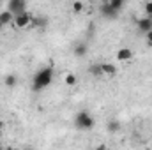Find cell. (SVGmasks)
<instances>
[{
  "label": "cell",
  "mask_w": 152,
  "mask_h": 150,
  "mask_svg": "<svg viewBox=\"0 0 152 150\" xmlns=\"http://www.w3.org/2000/svg\"><path fill=\"white\" fill-rule=\"evenodd\" d=\"M53 81V69L51 67H42L41 71L36 73L32 79V90L34 92H42L46 87H50Z\"/></svg>",
  "instance_id": "obj_1"
},
{
  "label": "cell",
  "mask_w": 152,
  "mask_h": 150,
  "mask_svg": "<svg viewBox=\"0 0 152 150\" xmlns=\"http://www.w3.org/2000/svg\"><path fill=\"white\" fill-rule=\"evenodd\" d=\"M75 125H76V129H80V131H92L94 125H96V120H94V117L88 111L81 110V111L76 113Z\"/></svg>",
  "instance_id": "obj_2"
},
{
  "label": "cell",
  "mask_w": 152,
  "mask_h": 150,
  "mask_svg": "<svg viewBox=\"0 0 152 150\" xmlns=\"http://www.w3.org/2000/svg\"><path fill=\"white\" fill-rule=\"evenodd\" d=\"M32 14L28 12V11H25V12H21V14H16L14 16V20H12V25L16 27V28H27V27H30L32 25Z\"/></svg>",
  "instance_id": "obj_3"
},
{
  "label": "cell",
  "mask_w": 152,
  "mask_h": 150,
  "mask_svg": "<svg viewBox=\"0 0 152 150\" xmlns=\"http://www.w3.org/2000/svg\"><path fill=\"white\" fill-rule=\"evenodd\" d=\"M7 11H9L12 16L21 14V12L27 11V2H25V0H9V2H7Z\"/></svg>",
  "instance_id": "obj_4"
},
{
  "label": "cell",
  "mask_w": 152,
  "mask_h": 150,
  "mask_svg": "<svg viewBox=\"0 0 152 150\" xmlns=\"http://www.w3.org/2000/svg\"><path fill=\"white\" fill-rule=\"evenodd\" d=\"M133 57H134V53H133L131 48H120L117 51V60L118 62H129V60H133Z\"/></svg>",
  "instance_id": "obj_5"
},
{
  "label": "cell",
  "mask_w": 152,
  "mask_h": 150,
  "mask_svg": "<svg viewBox=\"0 0 152 150\" xmlns=\"http://www.w3.org/2000/svg\"><path fill=\"white\" fill-rule=\"evenodd\" d=\"M136 27H138L140 32L147 34V32H151L152 30V20L149 18V16H143V18H140V20L136 21Z\"/></svg>",
  "instance_id": "obj_6"
},
{
  "label": "cell",
  "mask_w": 152,
  "mask_h": 150,
  "mask_svg": "<svg viewBox=\"0 0 152 150\" xmlns=\"http://www.w3.org/2000/svg\"><path fill=\"white\" fill-rule=\"evenodd\" d=\"M99 11H101V14L104 16V18H108V20H115L117 18V11H113L112 7H110V4L108 2H103L101 5H99Z\"/></svg>",
  "instance_id": "obj_7"
},
{
  "label": "cell",
  "mask_w": 152,
  "mask_h": 150,
  "mask_svg": "<svg viewBox=\"0 0 152 150\" xmlns=\"http://www.w3.org/2000/svg\"><path fill=\"white\" fill-rule=\"evenodd\" d=\"M87 51H88V46H87L85 42H76L75 50H73V53H75L76 58H83V57H87Z\"/></svg>",
  "instance_id": "obj_8"
},
{
  "label": "cell",
  "mask_w": 152,
  "mask_h": 150,
  "mask_svg": "<svg viewBox=\"0 0 152 150\" xmlns=\"http://www.w3.org/2000/svg\"><path fill=\"white\" fill-rule=\"evenodd\" d=\"M101 71H103V74H106V76H115L117 74V67H115L113 64H110V62L101 64Z\"/></svg>",
  "instance_id": "obj_9"
},
{
  "label": "cell",
  "mask_w": 152,
  "mask_h": 150,
  "mask_svg": "<svg viewBox=\"0 0 152 150\" xmlns=\"http://www.w3.org/2000/svg\"><path fill=\"white\" fill-rule=\"evenodd\" d=\"M12 20H14V16H12V14H11V12H9L7 9L0 12V23H2L4 27H7V25H11V23H12Z\"/></svg>",
  "instance_id": "obj_10"
},
{
  "label": "cell",
  "mask_w": 152,
  "mask_h": 150,
  "mask_svg": "<svg viewBox=\"0 0 152 150\" xmlns=\"http://www.w3.org/2000/svg\"><path fill=\"white\" fill-rule=\"evenodd\" d=\"M4 85H5L7 88H14V87L18 85V78H16V74H7L5 78H4Z\"/></svg>",
  "instance_id": "obj_11"
},
{
  "label": "cell",
  "mask_w": 152,
  "mask_h": 150,
  "mask_svg": "<svg viewBox=\"0 0 152 150\" xmlns=\"http://www.w3.org/2000/svg\"><path fill=\"white\" fill-rule=\"evenodd\" d=\"M46 25H48V20H46V18H37V16L32 18V27H36V28H44Z\"/></svg>",
  "instance_id": "obj_12"
},
{
  "label": "cell",
  "mask_w": 152,
  "mask_h": 150,
  "mask_svg": "<svg viewBox=\"0 0 152 150\" xmlns=\"http://www.w3.org/2000/svg\"><path fill=\"white\" fill-rule=\"evenodd\" d=\"M120 131V122L118 120H110L108 122V133H118Z\"/></svg>",
  "instance_id": "obj_13"
},
{
  "label": "cell",
  "mask_w": 152,
  "mask_h": 150,
  "mask_svg": "<svg viewBox=\"0 0 152 150\" xmlns=\"http://www.w3.org/2000/svg\"><path fill=\"white\" fill-rule=\"evenodd\" d=\"M108 4H110V7H112L113 11H117V12L124 7V2H122V0H108Z\"/></svg>",
  "instance_id": "obj_14"
},
{
  "label": "cell",
  "mask_w": 152,
  "mask_h": 150,
  "mask_svg": "<svg viewBox=\"0 0 152 150\" xmlns=\"http://www.w3.org/2000/svg\"><path fill=\"white\" fill-rule=\"evenodd\" d=\"M83 7H85V4H83V2H80V0H76V2H73V5H71L73 12H76V14H80V12L83 11Z\"/></svg>",
  "instance_id": "obj_15"
},
{
  "label": "cell",
  "mask_w": 152,
  "mask_h": 150,
  "mask_svg": "<svg viewBox=\"0 0 152 150\" xmlns=\"http://www.w3.org/2000/svg\"><path fill=\"white\" fill-rule=\"evenodd\" d=\"M64 81H66V85H67V87H75L76 83H78V78H76L75 74H71V73H69V74L66 76V79H64Z\"/></svg>",
  "instance_id": "obj_16"
},
{
  "label": "cell",
  "mask_w": 152,
  "mask_h": 150,
  "mask_svg": "<svg viewBox=\"0 0 152 150\" xmlns=\"http://www.w3.org/2000/svg\"><path fill=\"white\" fill-rule=\"evenodd\" d=\"M88 73H90L92 76H101L103 74V71H101V64H99V66H97V64H96V66H90V67H88Z\"/></svg>",
  "instance_id": "obj_17"
},
{
  "label": "cell",
  "mask_w": 152,
  "mask_h": 150,
  "mask_svg": "<svg viewBox=\"0 0 152 150\" xmlns=\"http://www.w3.org/2000/svg\"><path fill=\"white\" fill-rule=\"evenodd\" d=\"M143 9H145V16H149V18H152V0H149V2H145Z\"/></svg>",
  "instance_id": "obj_18"
},
{
  "label": "cell",
  "mask_w": 152,
  "mask_h": 150,
  "mask_svg": "<svg viewBox=\"0 0 152 150\" xmlns=\"http://www.w3.org/2000/svg\"><path fill=\"white\" fill-rule=\"evenodd\" d=\"M145 41H147V44H149V46H152V30L145 34Z\"/></svg>",
  "instance_id": "obj_19"
},
{
  "label": "cell",
  "mask_w": 152,
  "mask_h": 150,
  "mask_svg": "<svg viewBox=\"0 0 152 150\" xmlns=\"http://www.w3.org/2000/svg\"><path fill=\"white\" fill-rule=\"evenodd\" d=\"M94 150H108V147H106L104 143H99V145H97V147H96Z\"/></svg>",
  "instance_id": "obj_20"
},
{
  "label": "cell",
  "mask_w": 152,
  "mask_h": 150,
  "mask_svg": "<svg viewBox=\"0 0 152 150\" xmlns=\"http://www.w3.org/2000/svg\"><path fill=\"white\" fill-rule=\"evenodd\" d=\"M2 150H16L14 147H2Z\"/></svg>",
  "instance_id": "obj_21"
},
{
  "label": "cell",
  "mask_w": 152,
  "mask_h": 150,
  "mask_svg": "<svg viewBox=\"0 0 152 150\" xmlns=\"http://www.w3.org/2000/svg\"><path fill=\"white\" fill-rule=\"evenodd\" d=\"M4 127H5V124H4V122H2V120H0V131H2V129H4Z\"/></svg>",
  "instance_id": "obj_22"
},
{
  "label": "cell",
  "mask_w": 152,
  "mask_h": 150,
  "mask_svg": "<svg viewBox=\"0 0 152 150\" xmlns=\"http://www.w3.org/2000/svg\"><path fill=\"white\" fill-rule=\"evenodd\" d=\"M2 28H4V25H2V23H0V30H2Z\"/></svg>",
  "instance_id": "obj_23"
},
{
  "label": "cell",
  "mask_w": 152,
  "mask_h": 150,
  "mask_svg": "<svg viewBox=\"0 0 152 150\" xmlns=\"http://www.w3.org/2000/svg\"><path fill=\"white\" fill-rule=\"evenodd\" d=\"M25 150H34V149H30V147H28V149H25Z\"/></svg>",
  "instance_id": "obj_24"
},
{
  "label": "cell",
  "mask_w": 152,
  "mask_h": 150,
  "mask_svg": "<svg viewBox=\"0 0 152 150\" xmlns=\"http://www.w3.org/2000/svg\"><path fill=\"white\" fill-rule=\"evenodd\" d=\"M0 150H2V147H0Z\"/></svg>",
  "instance_id": "obj_25"
},
{
  "label": "cell",
  "mask_w": 152,
  "mask_h": 150,
  "mask_svg": "<svg viewBox=\"0 0 152 150\" xmlns=\"http://www.w3.org/2000/svg\"><path fill=\"white\" fill-rule=\"evenodd\" d=\"M151 20H152V18H151Z\"/></svg>",
  "instance_id": "obj_26"
}]
</instances>
